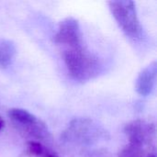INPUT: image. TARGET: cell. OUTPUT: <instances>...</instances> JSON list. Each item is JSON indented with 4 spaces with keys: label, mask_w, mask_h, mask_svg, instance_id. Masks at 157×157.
<instances>
[{
    "label": "cell",
    "mask_w": 157,
    "mask_h": 157,
    "mask_svg": "<svg viewBox=\"0 0 157 157\" xmlns=\"http://www.w3.org/2000/svg\"><path fill=\"white\" fill-rule=\"evenodd\" d=\"M24 155L27 157H60L54 151L45 146L42 143L36 141L27 142Z\"/></svg>",
    "instance_id": "obj_8"
},
{
    "label": "cell",
    "mask_w": 157,
    "mask_h": 157,
    "mask_svg": "<svg viewBox=\"0 0 157 157\" xmlns=\"http://www.w3.org/2000/svg\"><path fill=\"white\" fill-rule=\"evenodd\" d=\"M147 157H156V155H155V152H152L151 154H149V155Z\"/></svg>",
    "instance_id": "obj_12"
},
{
    "label": "cell",
    "mask_w": 157,
    "mask_h": 157,
    "mask_svg": "<svg viewBox=\"0 0 157 157\" xmlns=\"http://www.w3.org/2000/svg\"><path fill=\"white\" fill-rule=\"evenodd\" d=\"M124 132L128 136L130 143H133L149 149H155L154 144L156 130L154 123L143 120L132 121L125 126Z\"/></svg>",
    "instance_id": "obj_5"
},
{
    "label": "cell",
    "mask_w": 157,
    "mask_h": 157,
    "mask_svg": "<svg viewBox=\"0 0 157 157\" xmlns=\"http://www.w3.org/2000/svg\"><path fill=\"white\" fill-rule=\"evenodd\" d=\"M17 53V49L9 40H0V67H7L13 62Z\"/></svg>",
    "instance_id": "obj_9"
},
{
    "label": "cell",
    "mask_w": 157,
    "mask_h": 157,
    "mask_svg": "<svg viewBox=\"0 0 157 157\" xmlns=\"http://www.w3.org/2000/svg\"><path fill=\"white\" fill-rule=\"evenodd\" d=\"M4 127H5V121L0 117V132L4 129Z\"/></svg>",
    "instance_id": "obj_11"
},
{
    "label": "cell",
    "mask_w": 157,
    "mask_h": 157,
    "mask_svg": "<svg viewBox=\"0 0 157 157\" xmlns=\"http://www.w3.org/2000/svg\"><path fill=\"white\" fill-rule=\"evenodd\" d=\"M113 17L122 31L131 38H137L142 33L136 5L132 0H116L109 2Z\"/></svg>",
    "instance_id": "obj_4"
},
{
    "label": "cell",
    "mask_w": 157,
    "mask_h": 157,
    "mask_svg": "<svg viewBox=\"0 0 157 157\" xmlns=\"http://www.w3.org/2000/svg\"><path fill=\"white\" fill-rule=\"evenodd\" d=\"M63 61L70 76L77 82L94 79L101 71L99 60L83 46L65 50Z\"/></svg>",
    "instance_id": "obj_1"
},
{
    "label": "cell",
    "mask_w": 157,
    "mask_h": 157,
    "mask_svg": "<svg viewBox=\"0 0 157 157\" xmlns=\"http://www.w3.org/2000/svg\"><path fill=\"white\" fill-rule=\"evenodd\" d=\"M7 117L12 122L15 129L26 137L30 138L29 141L41 143L50 138L51 134L46 124L38 117L29 111L14 108L8 110Z\"/></svg>",
    "instance_id": "obj_3"
},
{
    "label": "cell",
    "mask_w": 157,
    "mask_h": 157,
    "mask_svg": "<svg viewBox=\"0 0 157 157\" xmlns=\"http://www.w3.org/2000/svg\"><path fill=\"white\" fill-rule=\"evenodd\" d=\"M54 41L59 45L66 47L65 50L83 46L82 31L77 19L69 17L62 20L54 35Z\"/></svg>",
    "instance_id": "obj_6"
},
{
    "label": "cell",
    "mask_w": 157,
    "mask_h": 157,
    "mask_svg": "<svg viewBox=\"0 0 157 157\" xmlns=\"http://www.w3.org/2000/svg\"><path fill=\"white\" fill-rule=\"evenodd\" d=\"M152 152H155V149H149L133 143H129V144L121 150L118 157H147Z\"/></svg>",
    "instance_id": "obj_10"
},
{
    "label": "cell",
    "mask_w": 157,
    "mask_h": 157,
    "mask_svg": "<svg viewBox=\"0 0 157 157\" xmlns=\"http://www.w3.org/2000/svg\"><path fill=\"white\" fill-rule=\"evenodd\" d=\"M157 74V63L155 61L144 67L139 74L136 82V92L142 97L149 96L155 86Z\"/></svg>",
    "instance_id": "obj_7"
},
{
    "label": "cell",
    "mask_w": 157,
    "mask_h": 157,
    "mask_svg": "<svg viewBox=\"0 0 157 157\" xmlns=\"http://www.w3.org/2000/svg\"><path fill=\"white\" fill-rule=\"evenodd\" d=\"M108 138V132L88 118L73 120L62 134V140L75 146H89Z\"/></svg>",
    "instance_id": "obj_2"
}]
</instances>
